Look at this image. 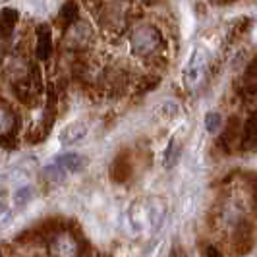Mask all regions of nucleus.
Segmentation results:
<instances>
[{
	"mask_svg": "<svg viewBox=\"0 0 257 257\" xmlns=\"http://www.w3.org/2000/svg\"><path fill=\"white\" fill-rule=\"evenodd\" d=\"M2 182H6V176H4V174H0V186H2Z\"/></svg>",
	"mask_w": 257,
	"mask_h": 257,
	"instance_id": "ddd939ff",
	"label": "nucleus"
},
{
	"mask_svg": "<svg viewBox=\"0 0 257 257\" xmlns=\"http://www.w3.org/2000/svg\"><path fill=\"white\" fill-rule=\"evenodd\" d=\"M130 45H132V51L140 56H145V54H151V52L161 45V35L159 31L151 26L140 27L132 33V39H130Z\"/></svg>",
	"mask_w": 257,
	"mask_h": 257,
	"instance_id": "7ed1b4c3",
	"label": "nucleus"
},
{
	"mask_svg": "<svg viewBox=\"0 0 257 257\" xmlns=\"http://www.w3.org/2000/svg\"><path fill=\"white\" fill-rule=\"evenodd\" d=\"M45 178H47L49 182H52V184H60V182L66 178V172L52 163V165H49V167H45Z\"/></svg>",
	"mask_w": 257,
	"mask_h": 257,
	"instance_id": "6e6552de",
	"label": "nucleus"
},
{
	"mask_svg": "<svg viewBox=\"0 0 257 257\" xmlns=\"http://www.w3.org/2000/svg\"><path fill=\"white\" fill-rule=\"evenodd\" d=\"M205 68H207V52L201 47H197V49H193V52L190 54V58H188V62L184 66V81H186V85L190 89L197 87L201 83V79L205 76Z\"/></svg>",
	"mask_w": 257,
	"mask_h": 257,
	"instance_id": "f03ea898",
	"label": "nucleus"
},
{
	"mask_svg": "<svg viewBox=\"0 0 257 257\" xmlns=\"http://www.w3.org/2000/svg\"><path fill=\"white\" fill-rule=\"evenodd\" d=\"M87 132H89V126H87L85 122H70L68 126H64V128L60 130L58 142H60V145L70 147V145H74V143L81 142V140L87 136Z\"/></svg>",
	"mask_w": 257,
	"mask_h": 257,
	"instance_id": "20e7f679",
	"label": "nucleus"
},
{
	"mask_svg": "<svg viewBox=\"0 0 257 257\" xmlns=\"http://www.w3.org/2000/svg\"><path fill=\"white\" fill-rule=\"evenodd\" d=\"M126 222L132 234H142L145 230H159L165 222V207L159 199L138 201L130 207Z\"/></svg>",
	"mask_w": 257,
	"mask_h": 257,
	"instance_id": "f257e3e1",
	"label": "nucleus"
},
{
	"mask_svg": "<svg viewBox=\"0 0 257 257\" xmlns=\"http://www.w3.org/2000/svg\"><path fill=\"white\" fill-rule=\"evenodd\" d=\"M205 128L209 134H215L220 128V116L217 112H207L205 114Z\"/></svg>",
	"mask_w": 257,
	"mask_h": 257,
	"instance_id": "9b49d317",
	"label": "nucleus"
},
{
	"mask_svg": "<svg viewBox=\"0 0 257 257\" xmlns=\"http://www.w3.org/2000/svg\"><path fill=\"white\" fill-rule=\"evenodd\" d=\"M54 165L58 168H62L66 174H68V172H79V170H83V168L89 165V159L81 153H64L60 155V157H56Z\"/></svg>",
	"mask_w": 257,
	"mask_h": 257,
	"instance_id": "39448f33",
	"label": "nucleus"
},
{
	"mask_svg": "<svg viewBox=\"0 0 257 257\" xmlns=\"http://www.w3.org/2000/svg\"><path fill=\"white\" fill-rule=\"evenodd\" d=\"M51 253L54 257H76V253H77L76 240H74L70 234H60V236H56L51 244Z\"/></svg>",
	"mask_w": 257,
	"mask_h": 257,
	"instance_id": "423d86ee",
	"label": "nucleus"
},
{
	"mask_svg": "<svg viewBox=\"0 0 257 257\" xmlns=\"http://www.w3.org/2000/svg\"><path fill=\"white\" fill-rule=\"evenodd\" d=\"M12 220H14V211H12V209H8V207H4V205L0 207V230L8 228Z\"/></svg>",
	"mask_w": 257,
	"mask_h": 257,
	"instance_id": "f8f14e48",
	"label": "nucleus"
},
{
	"mask_svg": "<svg viewBox=\"0 0 257 257\" xmlns=\"http://www.w3.org/2000/svg\"><path fill=\"white\" fill-rule=\"evenodd\" d=\"M178 112H180V106L174 101H165L159 104V114L163 118H174V116H178Z\"/></svg>",
	"mask_w": 257,
	"mask_h": 257,
	"instance_id": "9d476101",
	"label": "nucleus"
},
{
	"mask_svg": "<svg viewBox=\"0 0 257 257\" xmlns=\"http://www.w3.org/2000/svg\"><path fill=\"white\" fill-rule=\"evenodd\" d=\"M33 195H35V188L31 184H24V186L16 188V192H14V205H16V209H24V207L29 205Z\"/></svg>",
	"mask_w": 257,
	"mask_h": 257,
	"instance_id": "0eeeda50",
	"label": "nucleus"
},
{
	"mask_svg": "<svg viewBox=\"0 0 257 257\" xmlns=\"http://www.w3.org/2000/svg\"><path fill=\"white\" fill-rule=\"evenodd\" d=\"M12 126H14V114L8 108L0 106V136L8 134L12 130Z\"/></svg>",
	"mask_w": 257,
	"mask_h": 257,
	"instance_id": "1a4fd4ad",
	"label": "nucleus"
}]
</instances>
